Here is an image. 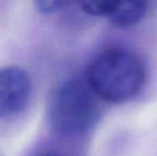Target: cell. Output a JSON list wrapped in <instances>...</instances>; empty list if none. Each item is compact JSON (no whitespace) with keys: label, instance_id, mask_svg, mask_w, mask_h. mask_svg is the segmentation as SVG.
<instances>
[{"label":"cell","instance_id":"obj_1","mask_svg":"<svg viewBox=\"0 0 157 156\" xmlns=\"http://www.w3.org/2000/svg\"><path fill=\"white\" fill-rule=\"evenodd\" d=\"M147 70L141 58L122 47L107 48L90 63L87 83L98 98L124 103L142 90Z\"/></svg>","mask_w":157,"mask_h":156},{"label":"cell","instance_id":"obj_2","mask_svg":"<svg viewBox=\"0 0 157 156\" xmlns=\"http://www.w3.org/2000/svg\"><path fill=\"white\" fill-rule=\"evenodd\" d=\"M97 96L87 81L68 79L52 93L48 117L56 131L66 137L87 134L99 117Z\"/></svg>","mask_w":157,"mask_h":156},{"label":"cell","instance_id":"obj_3","mask_svg":"<svg viewBox=\"0 0 157 156\" xmlns=\"http://www.w3.org/2000/svg\"><path fill=\"white\" fill-rule=\"evenodd\" d=\"M31 93V80L17 67L0 69V118L18 113L26 107Z\"/></svg>","mask_w":157,"mask_h":156},{"label":"cell","instance_id":"obj_4","mask_svg":"<svg viewBox=\"0 0 157 156\" xmlns=\"http://www.w3.org/2000/svg\"><path fill=\"white\" fill-rule=\"evenodd\" d=\"M147 6L149 0H118L107 18L117 27H132L144 17Z\"/></svg>","mask_w":157,"mask_h":156},{"label":"cell","instance_id":"obj_5","mask_svg":"<svg viewBox=\"0 0 157 156\" xmlns=\"http://www.w3.org/2000/svg\"><path fill=\"white\" fill-rule=\"evenodd\" d=\"M81 9L92 16L108 17L118 0H78Z\"/></svg>","mask_w":157,"mask_h":156},{"label":"cell","instance_id":"obj_6","mask_svg":"<svg viewBox=\"0 0 157 156\" xmlns=\"http://www.w3.org/2000/svg\"><path fill=\"white\" fill-rule=\"evenodd\" d=\"M73 0H34V4L39 12L50 14L65 8Z\"/></svg>","mask_w":157,"mask_h":156},{"label":"cell","instance_id":"obj_7","mask_svg":"<svg viewBox=\"0 0 157 156\" xmlns=\"http://www.w3.org/2000/svg\"><path fill=\"white\" fill-rule=\"evenodd\" d=\"M49 156H54V155H49Z\"/></svg>","mask_w":157,"mask_h":156}]
</instances>
